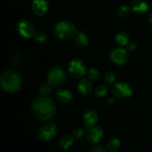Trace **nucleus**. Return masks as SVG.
<instances>
[{
    "label": "nucleus",
    "mask_w": 152,
    "mask_h": 152,
    "mask_svg": "<svg viewBox=\"0 0 152 152\" xmlns=\"http://www.w3.org/2000/svg\"><path fill=\"white\" fill-rule=\"evenodd\" d=\"M108 93V86L106 85H100L95 88L94 94L97 97H103Z\"/></svg>",
    "instance_id": "22"
},
{
    "label": "nucleus",
    "mask_w": 152,
    "mask_h": 152,
    "mask_svg": "<svg viewBox=\"0 0 152 152\" xmlns=\"http://www.w3.org/2000/svg\"><path fill=\"white\" fill-rule=\"evenodd\" d=\"M48 83L54 88L62 87L66 81V72L62 67L54 65L49 69L47 74Z\"/></svg>",
    "instance_id": "4"
},
{
    "label": "nucleus",
    "mask_w": 152,
    "mask_h": 152,
    "mask_svg": "<svg viewBox=\"0 0 152 152\" xmlns=\"http://www.w3.org/2000/svg\"><path fill=\"white\" fill-rule=\"evenodd\" d=\"M74 137L72 134H65L59 138L58 141V145L62 150H68L73 145L74 142Z\"/></svg>",
    "instance_id": "15"
},
{
    "label": "nucleus",
    "mask_w": 152,
    "mask_h": 152,
    "mask_svg": "<svg viewBox=\"0 0 152 152\" xmlns=\"http://www.w3.org/2000/svg\"><path fill=\"white\" fill-rule=\"evenodd\" d=\"M68 71L73 78L80 80L86 76L88 70L83 60L80 58H74L70 61L68 65Z\"/></svg>",
    "instance_id": "5"
},
{
    "label": "nucleus",
    "mask_w": 152,
    "mask_h": 152,
    "mask_svg": "<svg viewBox=\"0 0 152 152\" xmlns=\"http://www.w3.org/2000/svg\"><path fill=\"white\" fill-rule=\"evenodd\" d=\"M86 152H91V151H86Z\"/></svg>",
    "instance_id": "32"
},
{
    "label": "nucleus",
    "mask_w": 152,
    "mask_h": 152,
    "mask_svg": "<svg viewBox=\"0 0 152 152\" xmlns=\"http://www.w3.org/2000/svg\"><path fill=\"white\" fill-rule=\"evenodd\" d=\"M56 98L62 103H69L73 99V94L67 89H59L56 93Z\"/></svg>",
    "instance_id": "17"
},
{
    "label": "nucleus",
    "mask_w": 152,
    "mask_h": 152,
    "mask_svg": "<svg viewBox=\"0 0 152 152\" xmlns=\"http://www.w3.org/2000/svg\"><path fill=\"white\" fill-rule=\"evenodd\" d=\"M74 43L79 48H86L88 44V36L82 31H77L74 37Z\"/></svg>",
    "instance_id": "16"
},
{
    "label": "nucleus",
    "mask_w": 152,
    "mask_h": 152,
    "mask_svg": "<svg viewBox=\"0 0 152 152\" xmlns=\"http://www.w3.org/2000/svg\"><path fill=\"white\" fill-rule=\"evenodd\" d=\"M121 145L120 139L117 137H112L110 138L107 143L108 150L111 152H117Z\"/></svg>",
    "instance_id": "19"
},
{
    "label": "nucleus",
    "mask_w": 152,
    "mask_h": 152,
    "mask_svg": "<svg viewBox=\"0 0 152 152\" xmlns=\"http://www.w3.org/2000/svg\"><path fill=\"white\" fill-rule=\"evenodd\" d=\"M116 81V76L114 73L108 72L104 77V83L107 86H112Z\"/></svg>",
    "instance_id": "25"
},
{
    "label": "nucleus",
    "mask_w": 152,
    "mask_h": 152,
    "mask_svg": "<svg viewBox=\"0 0 152 152\" xmlns=\"http://www.w3.org/2000/svg\"><path fill=\"white\" fill-rule=\"evenodd\" d=\"M114 40H115L116 44L120 47H125L127 46L130 42V38L129 36L123 31H120L115 34L114 37Z\"/></svg>",
    "instance_id": "18"
},
{
    "label": "nucleus",
    "mask_w": 152,
    "mask_h": 152,
    "mask_svg": "<svg viewBox=\"0 0 152 152\" xmlns=\"http://www.w3.org/2000/svg\"><path fill=\"white\" fill-rule=\"evenodd\" d=\"M109 56L111 60L117 65H123L129 59V51L124 47L114 48L110 50Z\"/></svg>",
    "instance_id": "8"
},
{
    "label": "nucleus",
    "mask_w": 152,
    "mask_h": 152,
    "mask_svg": "<svg viewBox=\"0 0 152 152\" xmlns=\"http://www.w3.org/2000/svg\"><path fill=\"white\" fill-rule=\"evenodd\" d=\"M34 38L37 42L40 43V44H45L48 42V36L44 32H42V31H37Z\"/></svg>",
    "instance_id": "23"
},
{
    "label": "nucleus",
    "mask_w": 152,
    "mask_h": 152,
    "mask_svg": "<svg viewBox=\"0 0 152 152\" xmlns=\"http://www.w3.org/2000/svg\"><path fill=\"white\" fill-rule=\"evenodd\" d=\"M77 32L74 24L69 21L63 20L58 22L53 28V34L56 38L62 40H68L73 38Z\"/></svg>",
    "instance_id": "3"
},
{
    "label": "nucleus",
    "mask_w": 152,
    "mask_h": 152,
    "mask_svg": "<svg viewBox=\"0 0 152 152\" xmlns=\"http://www.w3.org/2000/svg\"><path fill=\"white\" fill-rule=\"evenodd\" d=\"M31 111L39 121H48L52 119L56 111V107L53 99L48 96L35 98L31 104Z\"/></svg>",
    "instance_id": "1"
},
{
    "label": "nucleus",
    "mask_w": 152,
    "mask_h": 152,
    "mask_svg": "<svg viewBox=\"0 0 152 152\" xmlns=\"http://www.w3.org/2000/svg\"><path fill=\"white\" fill-rule=\"evenodd\" d=\"M57 126L53 123H44L38 131V137L43 142H49L56 137L57 134Z\"/></svg>",
    "instance_id": "7"
},
{
    "label": "nucleus",
    "mask_w": 152,
    "mask_h": 152,
    "mask_svg": "<svg viewBox=\"0 0 152 152\" xmlns=\"http://www.w3.org/2000/svg\"><path fill=\"white\" fill-rule=\"evenodd\" d=\"M137 49V45L135 42H130L129 44L127 45V50H129V53H130V52L133 53V52H134Z\"/></svg>",
    "instance_id": "27"
},
{
    "label": "nucleus",
    "mask_w": 152,
    "mask_h": 152,
    "mask_svg": "<svg viewBox=\"0 0 152 152\" xmlns=\"http://www.w3.org/2000/svg\"><path fill=\"white\" fill-rule=\"evenodd\" d=\"M86 77L91 81H97L99 78H100V72L99 70L96 68H91L89 70H88L87 74H86Z\"/></svg>",
    "instance_id": "20"
},
{
    "label": "nucleus",
    "mask_w": 152,
    "mask_h": 152,
    "mask_svg": "<svg viewBox=\"0 0 152 152\" xmlns=\"http://www.w3.org/2000/svg\"><path fill=\"white\" fill-rule=\"evenodd\" d=\"M103 152H111V151H106V150H105V151H103Z\"/></svg>",
    "instance_id": "31"
},
{
    "label": "nucleus",
    "mask_w": 152,
    "mask_h": 152,
    "mask_svg": "<svg viewBox=\"0 0 152 152\" xmlns=\"http://www.w3.org/2000/svg\"><path fill=\"white\" fill-rule=\"evenodd\" d=\"M83 120H84L85 125L88 129L91 126H95L98 121L97 114L93 110H86L83 114Z\"/></svg>",
    "instance_id": "14"
},
{
    "label": "nucleus",
    "mask_w": 152,
    "mask_h": 152,
    "mask_svg": "<svg viewBox=\"0 0 152 152\" xmlns=\"http://www.w3.org/2000/svg\"><path fill=\"white\" fill-rule=\"evenodd\" d=\"M0 83L1 88L5 93L15 94L22 88V79L17 71L9 69L1 73Z\"/></svg>",
    "instance_id": "2"
},
{
    "label": "nucleus",
    "mask_w": 152,
    "mask_h": 152,
    "mask_svg": "<svg viewBox=\"0 0 152 152\" xmlns=\"http://www.w3.org/2000/svg\"><path fill=\"white\" fill-rule=\"evenodd\" d=\"M72 135L75 140H81L85 135V130L83 128H77L72 132Z\"/></svg>",
    "instance_id": "26"
},
{
    "label": "nucleus",
    "mask_w": 152,
    "mask_h": 152,
    "mask_svg": "<svg viewBox=\"0 0 152 152\" xmlns=\"http://www.w3.org/2000/svg\"><path fill=\"white\" fill-rule=\"evenodd\" d=\"M148 22H150V24L152 25V13L149 14V16H148Z\"/></svg>",
    "instance_id": "30"
},
{
    "label": "nucleus",
    "mask_w": 152,
    "mask_h": 152,
    "mask_svg": "<svg viewBox=\"0 0 152 152\" xmlns=\"http://www.w3.org/2000/svg\"><path fill=\"white\" fill-rule=\"evenodd\" d=\"M112 94L113 96L117 99H127L133 94V88L129 83L120 82L114 85L112 88Z\"/></svg>",
    "instance_id": "9"
},
{
    "label": "nucleus",
    "mask_w": 152,
    "mask_h": 152,
    "mask_svg": "<svg viewBox=\"0 0 152 152\" xmlns=\"http://www.w3.org/2000/svg\"><path fill=\"white\" fill-rule=\"evenodd\" d=\"M77 90L80 94L88 96L93 91V85L88 79H81L77 84Z\"/></svg>",
    "instance_id": "13"
},
{
    "label": "nucleus",
    "mask_w": 152,
    "mask_h": 152,
    "mask_svg": "<svg viewBox=\"0 0 152 152\" xmlns=\"http://www.w3.org/2000/svg\"><path fill=\"white\" fill-rule=\"evenodd\" d=\"M34 14L38 16H42L48 12L49 3L48 0H33L31 4Z\"/></svg>",
    "instance_id": "11"
},
{
    "label": "nucleus",
    "mask_w": 152,
    "mask_h": 152,
    "mask_svg": "<svg viewBox=\"0 0 152 152\" xmlns=\"http://www.w3.org/2000/svg\"><path fill=\"white\" fill-rule=\"evenodd\" d=\"M52 88H53V87L48 83L42 84L39 87V89L40 96H45V97L48 96V95H50V93H51Z\"/></svg>",
    "instance_id": "21"
},
{
    "label": "nucleus",
    "mask_w": 152,
    "mask_h": 152,
    "mask_svg": "<svg viewBox=\"0 0 152 152\" xmlns=\"http://www.w3.org/2000/svg\"><path fill=\"white\" fill-rule=\"evenodd\" d=\"M106 102H107V104H108V105H114V103H115V97H114V98H112V97L108 98V99H107Z\"/></svg>",
    "instance_id": "29"
},
{
    "label": "nucleus",
    "mask_w": 152,
    "mask_h": 152,
    "mask_svg": "<svg viewBox=\"0 0 152 152\" xmlns=\"http://www.w3.org/2000/svg\"><path fill=\"white\" fill-rule=\"evenodd\" d=\"M93 150L94 152H103L105 151V148L103 145L98 143L95 145V146L93 148Z\"/></svg>",
    "instance_id": "28"
},
{
    "label": "nucleus",
    "mask_w": 152,
    "mask_h": 152,
    "mask_svg": "<svg viewBox=\"0 0 152 152\" xmlns=\"http://www.w3.org/2000/svg\"><path fill=\"white\" fill-rule=\"evenodd\" d=\"M16 28L19 36L25 39L32 38L37 32L32 22L27 19H19L16 23Z\"/></svg>",
    "instance_id": "6"
},
{
    "label": "nucleus",
    "mask_w": 152,
    "mask_h": 152,
    "mask_svg": "<svg viewBox=\"0 0 152 152\" xmlns=\"http://www.w3.org/2000/svg\"><path fill=\"white\" fill-rule=\"evenodd\" d=\"M104 136L103 129L98 126H91L88 129L86 138L87 140L92 145H96L100 142Z\"/></svg>",
    "instance_id": "10"
},
{
    "label": "nucleus",
    "mask_w": 152,
    "mask_h": 152,
    "mask_svg": "<svg viewBox=\"0 0 152 152\" xmlns=\"http://www.w3.org/2000/svg\"><path fill=\"white\" fill-rule=\"evenodd\" d=\"M130 11H132L130 7L127 5H121L117 8V13L120 17L124 18L129 14Z\"/></svg>",
    "instance_id": "24"
},
{
    "label": "nucleus",
    "mask_w": 152,
    "mask_h": 152,
    "mask_svg": "<svg viewBox=\"0 0 152 152\" xmlns=\"http://www.w3.org/2000/svg\"><path fill=\"white\" fill-rule=\"evenodd\" d=\"M131 10L137 15L143 14L148 10V4L145 0H134L131 3Z\"/></svg>",
    "instance_id": "12"
}]
</instances>
